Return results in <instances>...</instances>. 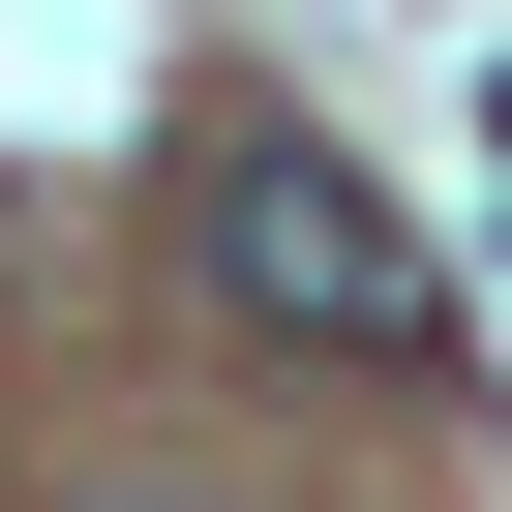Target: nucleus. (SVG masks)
Listing matches in <instances>:
<instances>
[{
    "instance_id": "obj_2",
    "label": "nucleus",
    "mask_w": 512,
    "mask_h": 512,
    "mask_svg": "<svg viewBox=\"0 0 512 512\" xmlns=\"http://www.w3.org/2000/svg\"><path fill=\"white\" fill-rule=\"evenodd\" d=\"M482 151H512V91H482Z\"/></svg>"
},
{
    "instance_id": "obj_1",
    "label": "nucleus",
    "mask_w": 512,
    "mask_h": 512,
    "mask_svg": "<svg viewBox=\"0 0 512 512\" xmlns=\"http://www.w3.org/2000/svg\"><path fill=\"white\" fill-rule=\"evenodd\" d=\"M181 272L272 332V362H422V332H452V241H422L332 121H211V151H181Z\"/></svg>"
},
{
    "instance_id": "obj_3",
    "label": "nucleus",
    "mask_w": 512,
    "mask_h": 512,
    "mask_svg": "<svg viewBox=\"0 0 512 512\" xmlns=\"http://www.w3.org/2000/svg\"><path fill=\"white\" fill-rule=\"evenodd\" d=\"M0 241H31V211H0Z\"/></svg>"
}]
</instances>
